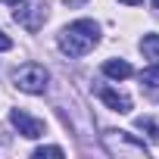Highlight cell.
Masks as SVG:
<instances>
[{
	"mask_svg": "<svg viewBox=\"0 0 159 159\" xmlns=\"http://www.w3.org/2000/svg\"><path fill=\"white\" fill-rule=\"evenodd\" d=\"M7 3H13V7H22V3H25V0H7Z\"/></svg>",
	"mask_w": 159,
	"mask_h": 159,
	"instance_id": "obj_13",
	"label": "cell"
},
{
	"mask_svg": "<svg viewBox=\"0 0 159 159\" xmlns=\"http://www.w3.org/2000/svg\"><path fill=\"white\" fill-rule=\"evenodd\" d=\"M122 3H128V7H137V3H143V0H122Z\"/></svg>",
	"mask_w": 159,
	"mask_h": 159,
	"instance_id": "obj_12",
	"label": "cell"
},
{
	"mask_svg": "<svg viewBox=\"0 0 159 159\" xmlns=\"http://www.w3.org/2000/svg\"><path fill=\"white\" fill-rule=\"evenodd\" d=\"M100 100H103L109 109H116V112H131V100H128L125 94L112 91V88H100Z\"/></svg>",
	"mask_w": 159,
	"mask_h": 159,
	"instance_id": "obj_5",
	"label": "cell"
},
{
	"mask_svg": "<svg viewBox=\"0 0 159 159\" xmlns=\"http://www.w3.org/2000/svg\"><path fill=\"white\" fill-rule=\"evenodd\" d=\"M140 131H147V137L153 140V143H159V122H153L150 116H137V122H134Z\"/></svg>",
	"mask_w": 159,
	"mask_h": 159,
	"instance_id": "obj_7",
	"label": "cell"
},
{
	"mask_svg": "<svg viewBox=\"0 0 159 159\" xmlns=\"http://www.w3.org/2000/svg\"><path fill=\"white\" fill-rule=\"evenodd\" d=\"M47 78H50V75H47L44 66H38V62H25L22 69H16L13 81H16V88L25 91V94H44Z\"/></svg>",
	"mask_w": 159,
	"mask_h": 159,
	"instance_id": "obj_3",
	"label": "cell"
},
{
	"mask_svg": "<svg viewBox=\"0 0 159 159\" xmlns=\"http://www.w3.org/2000/svg\"><path fill=\"white\" fill-rule=\"evenodd\" d=\"M44 156H66V153H62V147H38L34 159H44Z\"/></svg>",
	"mask_w": 159,
	"mask_h": 159,
	"instance_id": "obj_10",
	"label": "cell"
},
{
	"mask_svg": "<svg viewBox=\"0 0 159 159\" xmlns=\"http://www.w3.org/2000/svg\"><path fill=\"white\" fill-rule=\"evenodd\" d=\"M140 84H147V88H159V66H150V69L140 72Z\"/></svg>",
	"mask_w": 159,
	"mask_h": 159,
	"instance_id": "obj_9",
	"label": "cell"
},
{
	"mask_svg": "<svg viewBox=\"0 0 159 159\" xmlns=\"http://www.w3.org/2000/svg\"><path fill=\"white\" fill-rule=\"evenodd\" d=\"M103 72H106L109 78H131V75H134V69H131L125 59H109V62H103Z\"/></svg>",
	"mask_w": 159,
	"mask_h": 159,
	"instance_id": "obj_6",
	"label": "cell"
},
{
	"mask_svg": "<svg viewBox=\"0 0 159 159\" xmlns=\"http://www.w3.org/2000/svg\"><path fill=\"white\" fill-rule=\"evenodd\" d=\"M69 3H72V7H78V3H84V0H69Z\"/></svg>",
	"mask_w": 159,
	"mask_h": 159,
	"instance_id": "obj_14",
	"label": "cell"
},
{
	"mask_svg": "<svg viewBox=\"0 0 159 159\" xmlns=\"http://www.w3.org/2000/svg\"><path fill=\"white\" fill-rule=\"evenodd\" d=\"M10 122L19 128L22 137H41V134H44V122H41V119H31L25 109H13V112H10Z\"/></svg>",
	"mask_w": 159,
	"mask_h": 159,
	"instance_id": "obj_4",
	"label": "cell"
},
{
	"mask_svg": "<svg viewBox=\"0 0 159 159\" xmlns=\"http://www.w3.org/2000/svg\"><path fill=\"white\" fill-rule=\"evenodd\" d=\"M153 7H156V10H159V0H153Z\"/></svg>",
	"mask_w": 159,
	"mask_h": 159,
	"instance_id": "obj_15",
	"label": "cell"
},
{
	"mask_svg": "<svg viewBox=\"0 0 159 159\" xmlns=\"http://www.w3.org/2000/svg\"><path fill=\"white\" fill-rule=\"evenodd\" d=\"M140 50H143L147 59H159V34H143Z\"/></svg>",
	"mask_w": 159,
	"mask_h": 159,
	"instance_id": "obj_8",
	"label": "cell"
},
{
	"mask_svg": "<svg viewBox=\"0 0 159 159\" xmlns=\"http://www.w3.org/2000/svg\"><path fill=\"white\" fill-rule=\"evenodd\" d=\"M10 47H13V41H10L3 31H0V53H3V50H10Z\"/></svg>",
	"mask_w": 159,
	"mask_h": 159,
	"instance_id": "obj_11",
	"label": "cell"
},
{
	"mask_svg": "<svg viewBox=\"0 0 159 159\" xmlns=\"http://www.w3.org/2000/svg\"><path fill=\"white\" fill-rule=\"evenodd\" d=\"M97 41H100V25L91 19H78L59 34V50L66 56H84L88 50L97 47Z\"/></svg>",
	"mask_w": 159,
	"mask_h": 159,
	"instance_id": "obj_1",
	"label": "cell"
},
{
	"mask_svg": "<svg viewBox=\"0 0 159 159\" xmlns=\"http://www.w3.org/2000/svg\"><path fill=\"white\" fill-rule=\"evenodd\" d=\"M103 147H106L109 156H119V159H125V156H131V159L147 156V143L137 140L128 131H103Z\"/></svg>",
	"mask_w": 159,
	"mask_h": 159,
	"instance_id": "obj_2",
	"label": "cell"
}]
</instances>
